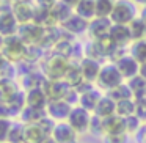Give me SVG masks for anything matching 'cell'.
<instances>
[{
	"instance_id": "obj_1",
	"label": "cell",
	"mask_w": 146,
	"mask_h": 143,
	"mask_svg": "<svg viewBox=\"0 0 146 143\" xmlns=\"http://www.w3.org/2000/svg\"><path fill=\"white\" fill-rule=\"evenodd\" d=\"M140 10L133 0H116L115 8L110 14V21L118 25H129L135 17H138Z\"/></svg>"
},
{
	"instance_id": "obj_2",
	"label": "cell",
	"mask_w": 146,
	"mask_h": 143,
	"mask_svg": "<svg viewBox=\"0 0 146 143\" xmlns=\"http://www.w3.org/2000/svg\"><path fill=\"white\" fill-rule=\"evenodd\" d=\"M71 60L66 57H61L58 54H52L47 57L42 65V74L47 80H63L69 69Z\"/></svg>"
},
{
	"instance_id": "obj_3",
	"label": "cell",
	"mask_w": 146,
	"mask_h": 143,
	"mask_svg": "<svg viewBox=\"0 0 146 143\" xmlns=\"http://www.w3.org/2000/svg\"><path fill=\"white\" fill-rule=\"evenodd\" d=\"M123 82H126V80L123 79L121 72L118 71L116 65L111 63V61L102 63L101 72H99V77H98V80H96V86H98L99 90L107 93V91H110V90H113L115 86L121 85Z\"/></svg>"
},
{
	"instance_id": "obj_4",
	"label": "cell",
	"mask_w": 146,
	"mask_h": 143,
	"mask_svg": "<svg viewBox=\"0 0 146 143\" xmlns=\"http://www.w3.org/2000/svg\"><path fill=\"white\" fill-rule=\"evenodd\" d=\"M25 52H27V44L19 38V35H13V36H7L5 38V44L2 49V54L5 55L10 63H21L25 58Z\"/></svg>"
},
{
	"instance_id": "obj_5",
	"label": "cell",
	"mask_w": 146,
	"mask_h": 143,
	"mask_svg": "<svg viewBox=\"0 0 146 143\" xmlns=\"http://www.w3.org/2000/svg\"><path fill=\"white\" fill-rule=\"evenodd\" d=\"M77 93H79V102H77V105L86 108L91 113H94L101 98L105 94V93H102V90H99L98 86H93V83H88V82L83 86H80L77 90Z\"/></svg>"
},
{
	"instance_id": "obj_6",
	"label": "cell",
	"mask_w": 146,
	"mask_h": 143,
	"mask_svg": "<svg viewBox=\"0 0 146 143\" xmlns=\"http://www.w3.org/2000/svg\"><path fill=\"white\" fill-rule=\"evenodd\" d=\"M66 121L69 123V126L72 127L77 134H85V132H88L90 127H91L93 113L88 112L86 108L80 107V105H74Z\"/></svg>"
},
{
	"instance_id": "obj_7",
	"label": "cell",
	"mask_w": 146,
	"mask_h": 143,
	"mask_svg": "<svg viewBox=\"0 0 146 143\" xmlns=\"http://www.w3.org/2000/svg\"><path fill=\"white\" fill-rule=\"evenodd\" d=\"M42 88L49 101H66L72 91V88L64 80H46Z\"/></svg>"
},
{
	"instance_id": "obj_8",
	"label": "cell",
	"mask_w": 146,
	"mask_h": 143,
	"mask_svg": "<svg viewBox=\"0 0 146 143\" xmlns=\"http://www.w3.org/2000/svg\"><path fill=\"white\" fill-rule=\"evenodd\" d=\"M111 25L113 22L110 21V17H94L93 21H90L88 32H86L90 41H99V39L108 38Z\"/></svg>"
},
{
	"instance_id": "obj_9",
	"label": "cell",
	"mask_w": 146,
	"mask_h": 143,
	"mask_svg": "<svg viewBox=\"0 0 146 143\" xmlns=\"http://www.w3.org/2000/svg\"><path fill=\"white\" fill-rule=\"evenodd\" d=\"M46 33V29L35 22L25 24V25H19V30H17V35L19 38L25 43L27 46H39L42 36Z\"/></svg>"
},
{
	"instance_id": "obj_10",
	"label": "cell",
	"mask_w": 146,
	"mask_h": 143,
	"mask_svg": "<svg viewBox=\"0 0 146 143\" xmlns=\"http://www.w3.org/2000/svg\"><path fill=\"white\" fill-rule=\"evenodd\" d=\"M108 39L115 47H119V49H129V46L133 43L129 25H118V24L111 25V30L108 33Z\"/></svg>"
},
{
	"instance_id": "obj_11",
	"label": "cell",
	"mask_w": 146,
	"mask_h": 143,
	"mask_svg": "<svg viewBox=\"0 0 146 143\" xmlns=\"http://www.w3.org/2000/svg\"><path fill=\"white\" fill-rule=\"evenodd\" d=\"M115 65H116L118 71L121 72V76H123V79L126 80V82L130 79H133V77H137V76H140V63L129 54V52L124 54L121 58H118V60L115 61Z\"/></svg>"
},
{
	"instance_id": "obj_12",
	"label": "cell",
	"mask_w": 146,
	"mask_h": 143,
	"mask_svg": "<svg viewBox=\"0 0 146 143\" xmlns=\"http://www.w3.org/2000/svg\"><path fill=\"white\" fill-rule=\"evenodd\" d=\"M17 30H19V24L11 11V5L10 7H0V35L5 38L17 35Z\"/></svg>"
},
{
	"instance_id": "obj_13",
	"label": "cell",
	"mask_w": 146,
	"mask_h": 143,
	"mask_svg": "<svg viewBox=\"0 0 146 143\" xmlns=\"http://www.w3.org/2000/svg\"><path fill=\"white\" fill-rule=\"evenodd\" d=\"M72 107L74 105L69 104L68 101H49L47 107H46V115L50 120H54L55 123L66 121L71 110H72Z\"/></svg>"
},
{
	"instance_id": "obj_14",
	"label": "cell",
	"mask_w": 146,
	"mask_h": 143,
	"mask_svg": "<svg viewBox=\"0 0 146 143\" xmlns=\"http://www.w3.org/2000/svg\"><path fill=\"white\" fill-rule=\"evenodd\" d=\"M88 25H90V21L83 19V17L77 16L76 13L72 14L71 17H68L63 24L60 25V29L63 30L66 35H72V36H80L83 33L88 32Z\"/></svg>"
},
{
	"instance_id": "obj_15",
	"label": "cell",
	"mask_w": 146,
	"mask_h": 143,
	"mask_svg": "<svg viewBox=\"0 0 146 143\" xmlns=\"http://www.w3.org/2000/svg\"><path fill=\"white\" fill-rule=\"evenodd\" d=\"M79 66L83 74L85 82L96 83V80L99 77V72H101V68H102V61L96 60V58H91V57H83L79 61Z\"/></svg>"
},
{
	"instance_id": "obj_16",
	"label": "cell",
	"mask_w": 146,
	"mask_h": 143,
	"mask_svg": "<svg viewBox=\"0 0 146 143\" xmlns=\"http://www.w3.org/2000/svg\"><path fill=\"white\" fill-rule=\"evenodd\" d=\"M50 135L57 143H76L79 134L69 126L68 121H60V123H55Z\"/></svg>"
},
{
	"instance_id": "obj_17",
	"label": "cell",
	"mask_w": 146,
	"mask_h": 143,
	"mask_svg": "<svg viewBox=\"0 0 146 143\" xmlns=\"http://www.w3.org/2000/svg\"><path fill=\"white\" fill-rule=\"evenodd\" d=\"M25 104L29 107L38 108V110H46L49 104L47 94H46L44 88L42 86H36V88L27 90L25 91Z\"/></svg>"
},
{
	"instance_id": "obj_18",
	"label": "cell",
	"mask_w": 146,
	"mask_h": 143,
	"mask_svg": "<svg viewBox=\"0 0 146 143\" xmlns=\"http://www.w3.org/2000/svg\"><path fill=\"white\" fill-rule=\"evenodd\" d=\"M11 11H13V14L19 25H25V24L33 22V14H35V5L33 3L13 2L11 3Z\"/></svg>"
},
{
	"instance_id": "obj_19",
	"label": "cell",
	"mask_w": 146,
	"mask_h": 143,
	"mask_svg": "<svg viewBox=\"0 0 146 143\" xmlns=\"http://www.w3.org/2000/svg\"><path fill=\"white\" fill-rule=\"evenodd\" d=\"M126 126H124V118L119 115H113L101 120V134L102 135H116V134H124Z\"/></svg>"
},
{
	"instance_id": "obj_20",
	"label": "cell",
	"mask_w": 146,
	"mask_h": 143,
	"mask_svg": "<svg viewBox=\"0 0 146 143\" xmlns=\"http://www.w3.org/2000/svg\"><path fill=\"white\" fill-rule=\"evenodd\" d=\"M46 137H49V134L39 123L24 124V143H41Z\"/></svg>"
},
{
	"instance_id": "obj_21",
	"label": "cell",
	"mask_w": 146,
	"mask_h": 143,
	"mask_svg": "<svg viewBox=\"0 0 146 143\" xmlns=\"http://www.w3.org/2000/svg\"><path fill=\"white\" fill-rule=\"evenodd\" d=\"M64 82L71 86L72 90H79L80 86L85 85V79H83V74L80 71V66H79V61H72L71 60V65H69V69H68L66 76H64Z\"/></svg>"
},
{
	"instance_id": "obj_22",
	"label": "cell",
	"mask_w": 146,
	"mask_h": 143,
	"mask_svg": "<svg viewBox=\"0 0 146 143\" xmlns=\"http://www.w3.org/2000/svg\"><path fill=\"white\" fill-rule=\"evenodd\" d=\"M93 115L101 118V120L113 116V115H116V102H115L108 94H104L101 98V101H99V104H98V107H96V110Z\"/></svg>"
},
{
	"instance_id": "obj_23",
	"label": "cell",
	"mask_w": 146,
	"mask_h": 143,
	"mask_svg": "<svg viewBox=\"0 0 146 143\" xmlns=\"http://www.w3.org/2000/svg\"><path fill=\"white\" fill-rule=\"evenodd\" d=\"M74 13L86 21H93L96 17V0H79Z\"/></svg>"
},
{
	"instance_id": "obj_24",
	"label": "cell",
	"mask_w": 146,
	"mask_h": 143,
	"mask_svg": "<svg viewBox=\"0 0 146 143\" xmlns=\"http://www.w3.org/2000/svg\"><path fill=\"white\" fill-rule=\"evenodd\" d=\"M50 14H52V19H54V22L57 24L58 27H60L61 24H63L64 21L68 19V17H71V16L74 14V10H72L71 7H68V5H64L61 0H58V3L50 10Z\"/></svg>"
},
{
	"instance_id": "obj_25",
	"label": "cell",
	"mask_w": 146,
	"mask_h": 143,
	"mask_svg": "<svg viewBox=\"0 0 146 143\" xmlns=\"http://www.w3.org/2000/svg\"><path fill=\"white\" fill-rule=\"evenodd\" d=\"M7 105H8V108H10L11 115H21L22 110L25 108V105H27L25 104V91L19 90L13 98H10L7 101Z\"/></svg>"
},
{
	"instance_id": "obj_26",
	"label": "cell",
	"mask_w": 146,
	"mask_h": 143,
	"mask_svg": "<svg viewBox=\"0 0 146 143\" xmlns=\"http://www.w3.org/2000/svg\"><path fill=\"white\" fill-rule=\"evenodd\" d=\"M105 94H108L115 102L124 101V99H133V96H132V90H130V86H129V83H127V82H123L121 85L115 86L113 90L107 91Z\"/></svg>"
},
{
	"instance_id": "obj_27",
	"label": "cell",
	"mask_w": 146,
	"mask_h": 143,
	"mask_svg": "<svg viewBox=\"0 0 146 143\" xmlns=\"http://www.w3.org/2000/svg\"><path fill=\"white\" fill-rule=\"evenodd\" d=\"M127 83H129L130 90H132V96L135 101L146 98V80L141 76H137L133 79L127 80Z\"/></svg>"
},
{
	"instance_id": "obj_28",
	"label": "cell",
	"mask_w": 146,
	"mask_h": 143,
	"mask_svg": "<svg viewBox=\"0 0 146 143\" xmlns=\"http://www.w3.org/2000/svg\"><path fill=\"white\" fill-rule=\"evenodd\" d=\"M130 55L138 61L140 65L146 63V39H140V41H133L127 49Z\"/></svg>"
},
{
	"instance_id": "obj_29",
	"label": "cell",
	"mask_w": 146,
	"mask_h": 143,
	"mask_svg": "<svg viewBox=\"0 0 146 143\" xmlns=\"http://www.w3.org/2000/svg\"><path fill=\"white\" fill-rule=\"evenodd\" d=\"M46 110H38V108H33V107H29L25 105V108L22 110L21 113V120L24 121L25 124H30V123H39L42 118H46Z\"/></svg>"
},
{
	"instance_id": "obj_30",
	"label": "cell",
	"mask_w": 146,
	"mask_h": 143,
	"mask_svg": "<svg viewBox=\"0 0 146 143\" xmlns=\"http://www.w3.org/2000/svg\"><path fill=\"white\" fill-rule=\"evenodd\" d=\"M129 30L132 35L133 41H140V39H146V24L143 22L141 17H135L132 22L129 24Z\"/></svg>"
},
{
	"instance_id": "obj_31",
	"label": "cell",
	"mask_w": 146,
	"mask_h": 143,
	"mask_svg": "<svg viewBox=\"0 0 146 143\" xmlns=\"http://www.w3.org/2000/svg\"><path fill=\"white\" fill-rule=\"evenodd\" d=\"M135 108H137L135 99H124V101L116 102V115H119L123 118L135 115Z\"/></svg>"
},
{
	"instance_id": "obj_32",
	"label": "cell",
	"mask_w": 146,
	"mask_h": 143,
	"mask_svg": "<svg viewBox=\"0 0 146 143\" xmlns=\"http://www.w3.org/2000/svg\"><path fill=\"white\" fill-rule=\"evenodd\" d=\"M116 0H96V17H110Z\"/></svg>"
},
{
	"instance_id": "obj_33",
	"label": "cell",
	"mask_w": 146,
	"mask_h": 143,
	"mask_svg": "<svg viewBox=\"0 0 146 143\" xmlns=\"http://www.w3.org/2000/svg\"><path fill=\"white\" fill-rule=\"evenodd\" d=\"M24 142V124L22 123H13L11 124L10 134H8L7 143H22Z\"/></svg>"
},
{
	"instance_id": "obj_34",
	"label": "cell",
	"mask_w": 146,
	"mask_h": 143,
	"mask_svg": "<svg viewBox=\"0 0 146 143\" xmlns=\"http://www.w3.org/2000/svg\"><path fill=\"white\" fill-rule=\"evenodd\" d=\"M124 126H126V134H129V135H137V132L141 129L143 123L138 120L137 115H130V116L124 118Z\"/></svg>"
},
{
	"instance_id": "obj_35",
	"label": "cell",
	"mask_w": 146,
	"mask_h": 143,
	"mask_svg": "<svg viewBox=\"0 0 146 143\" xmlns=\"http://www.w3.org/2000/svg\"><path fill=\"white\" fill-rule=\"evenodd\" d=\"M11 120H7V118H0V143H7L8 140V134H10L11 129Z\"/></svg>"
},
{
	"instance_id": "obj_36",
	"label": "cell",
	"mask_w": 146,
	"mask_h": 143,
	"mask_svg": "<svg viewBox=\"0 0 146 143\" xmlns=\"http://www.w3.org/2000/svg\"><path fill=\"white\" fill-rule=\"evenodd\" d=\"M129 134H116V135H102L104 143H129Z\"/></svg>"
},
{
	"instance_id": "obj_37",
	"label": "cell",
	"mask_w": 146,
	"mask_h": 143,
	"mask_svg": "<svg viewBox=\"0 0 146 143\" xmlns=\"http://www.w3.org/2000/svg\"><path fill=\"white\" fill-rule=\"evenodd\" d=\"M135 115L138 116V120L143 124H146V98L138 99L137 101V108H135Z\"/></svg>"
},
{
	"instance_id": "obj_38",
	"label": "cell",
	"mask_w": 146,
	"mask_h": 143,
	"mask_svg": "<svg viewBox=\"0 0 146 143\" xmlns=\"http://www.w3.org/2000/svg\"><path fill=\"white\" fill-rule=\"evenodd\" d=\"M57 3L58 0H35V7L44 8V10H52Z\"/></svg>"
},
{
	"instance_id": "obj_39",
	"label": "cell",
	"mask_w": 146,
	"mask_h": 143,
	"mask_svg": "<svg viewBox=\"0 0 146 143\" xmlns=\"http://www.w3.org/2000/svg\"><path fill=\"white\" fill-rule=\"evenodd\" d=\"M11 113H10V108H8L7 102L0 101V118H7V120H10Z\"/></svg>"
},
{
	"instance_id": "obj_40",
	"label": "cell",
	"mask_w": 146,
	"mask_h": 143,
	"mask_svg": "<svg viewBox=\"0 0 146 143\" xmlns=\"http://www.w3.org/2000/svg\"><path fill=\"white\" fill-rule=\"evenodd\" d=\"M135 137H137V143H146V124H143Z\"/></svg>"
},
{
	"instance_id": "obj_41",
	"label": "cell",
	"mask_w": 146,
	"mask_h": 143,
	"mask_svg": "<svg viewBox=\"0 0 146 143\" xmlns=\"http://www.w3.org/2000/svg\"><path fill=\"white\" fill-rule=\"evenodd\" d=\"M8 63H10V61H8L7 58H5V55L2 54V52H0V72H2V69H3V68L7 66Z\"/></svg>"
},
{
	"instance_id": "obj_42",
	"label": "cell",
	"mask_w": 146,
	"mask_h": 143,
	"mask_svg": "<svg viewBox=\"0 0 146 143\" xmlns=\"http://www.w3.org/2000/svg\"><path fill=\"white\" fill-rule=\"evenodd\" d=\"M64 5H68V7H71L74 10V8L77 7V3H79V0H61Z\"/></svg>"
},
{
	"instance_id": "obj_43",
	"label": "cell",
	"mask_w": 146,
	"mask_h": 143,
	"mask_svg": "<svg viewBox=\"0 0 146 143\" xmlns=\"http://www.w3.org/2000/svg\"><path fill=\"white\" fill-rule=\"evenodd\" d=\"M140 76L143 77V79L146 80V63H143V65H140Z\"/></svg>"
},
{
	"instance_id": "obj_44",
	"label": "cell",
	"mask_w": 146,
	"mask_h": 143,
	"mask_svg": "<svg viewBox=\"0 0 146 143\" xmlns=\"http://www.w3.org/2000/svg\"><path fill=\"white\" fill-rule=\"evenodd\" d=\"M138 16L141 17L143 22L146 24V7H141V8H140V14H138Z\"/></svg>"
},
{
	"instance_id": "obj_45",
	"label": "cell",
	"mask_w": 146,
	"mask_h": 143,
	"mask_svg": "<svg viewBox=\"0 0 146 143\" xmlns=\"http://www.w3.org/2000/svg\"><path fill=\"white\" fill-rule=\"evenodd\" d=\"M13 2H19V3H33L35 5V0H11V3Z\"/></svg>"
},
{
	"instance_id": "obj_46",
	"label": "cell",
	"mask_w": 146,
	"mask_h": 143,
	"mask_svg": "<svg viewBox=\"0 0 146 143\" xmlns=\"http://www.w3.org/2000/svg\"><path fill=\"white\" fill-rule=\"evenodd\" d=\"M41 143H57V142H55V140L52 138V135H49V137H46V138L42 140Z\"/></svg>"
},
{
	"instance_id": "obj_47",
	"label": "cell",
	"mask_w": 146,
	"mask_h": 143,
	"mask_svg": "<svg viewBox=\"0 0 146 143\" xmlns=\"http://www.w3.org/2000/svg\"><path fill=\"white\" fill-rule=\"evenodd\" d=\"M3 44H5V36L0 35V52H2V49H3Z\"/></svg>"
},
{
	"instance_id": "obj_48",
	"label": "cell",
	"mask_w": 146,
	"mask_h": 143,
	"mask_svg": "<svg viewBox=\"0 0 146 143\" xmlns=\"http://www.w3.org/2000/svg\"><path fill=\"white\" fill-rule=\"evenodd\" d=\"M137 5H141V7H146V0H133Z\"/></svg>"
},
{
	"instance_id": "obj_49",
	"label": "cell",
	"mask_w": 146,
	"mask_h": 143,
	"mask_svg": "<svg viewBox=\"0 0 146 143\" xmlns=\"http://www.w3.org/2000/svg\"><path fill=\"white\" fill-rule=\"evenodd\" d=\"M0 82H2V77H0Z\"/></svg>"
},
{
	"instance_id": "obj_50",
	"label": "cell",
	"mask_w": 146,
	"mask_h": 143,
	"mask_svg": "<svg viewBox=\"0 0 146 143\" xmlns=\"http://www.w3.org/2000/svg\"><path fill=\"white\" fill-rule=\"evenodd\" d=\"M22 143H24V142H22Z\"/></svg>"
}]
</instances>
